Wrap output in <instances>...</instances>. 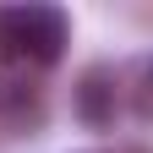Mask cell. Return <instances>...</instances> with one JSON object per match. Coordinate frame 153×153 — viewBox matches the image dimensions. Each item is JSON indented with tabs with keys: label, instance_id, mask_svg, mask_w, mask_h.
<instances>
[{
	"label": "cell",
	"instance_id": "cell-1",
	"mask_svg": "<svg viewBox=\"0 0 153 153\" xmlns=\"http://www.w3.org/2000/svg\"><path fill=\"white\" fill-rule=\"evenodd\" d=\"M0 33H6V44L16 55H27V60L38 66H55L71 44V22L60 6H38V0H27V6H6L0 11Z\"/></svg>",
	"mask_w": 153,
	"mask_h": 153
},
{
	"label": "cell",
	"instance_id": "cell-2",
	"mask_svg": "<svg viewBox=\"0 0 153 153\" xmlns=\"http://www.w3.org/2000/svg\"><path fill=\"white\" fill-rule=\"evenodd\" d=\"M76 115H82L88 126H109L115 120V88L104 71H88L82 88H76Z\"/></svg>",
	"mask_w": 153,
	"mask_h": 153
}]
</instances>
